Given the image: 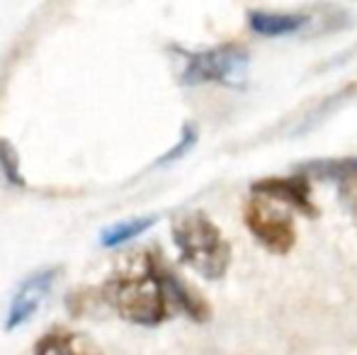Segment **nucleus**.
Segmentation results:
<instances>
[{
  "label": "nucleus",
  "instance_id": "f257e3e1",
  "mask_svg": "<svg viewBox=\"0 0 357 355\" xmlns=\"http://www.w3.org/2000/svg\"><path fill=\"white\" fill-rule=\"evenodd\" d=\"M100 294L119 317L137 326H158L175 312L188 314L195 322H207L212 312L158 251H146L137 268L112 273Z\"/></svg>",
  "mask_w": 357,
  "mask_h": 355
},
{
  "label": "nucleus",
  "instance_id": "f03ea898",
  "mask_svg": "<svg viewBox=\"0 0 357 355\" xmlns=\"http://www.w3.org/2000/svg\"><path fill=\"white\" fill-rule=\"evenodd\" d=\"M173 243L185 266L207 280H221L231 266V243L202 212H190L175 219Z\"/></svg>",
  "mask_w": 357,
  "mask_h": 355
},
{
  "label": "nucleus",
  "instance_id": "7ed1b4c3",
  "mask_svg": "<svg viewBox=\"0 0 357 355\" xmlns=\"http://www.w3.org/2000/svg\"><path fill=\"white\" fill-rule=\"evenodd\" d=\"M248 68V52L241 44H221L207 52L190 54L183 71V83H221V86H241Z\"/></svg>",
  "mask_w": 357,
  "mask_h": 355
},
{
  "label": "nucleus",
  "instance_id": "20e7f679",
  "mask_svg": "<svg viewBox=\"0 0 357 355\" xmlns=\"http://www.w3.org/2000/svg\"><path fill=\"white\" fill-rule=\"evenodd\" d=\"M243 219L255 241H260V246H265L270 253L284 256V253H289L294 248L296 243L294 222H291L289 214L273 207V199L253 197L245 204Z\"/></svg>",
  "mask_w": 357,
  "mask_h": 355
},
{
  "label": "nucleus",
  "instance_id": "39448f33",
  "mask_svg": "<svg viewBox=\"0 0 357 355\" xmlns=\"http://www.w3.org/2000/svg\"><path fill=\"white\" fill-rule=\"evenodd\" d=\"M56 278L59 268H42L29 273L17 285V289L13 292V299L8 304V312H5V331H15V328L24 326L42 309Z\"/></svg>",
  "mask_w": 357,
  "mask_h": 355
},
{
  "label": "nucleus",
  "instance_id": "423d86ee",
  "mask_svg": "<svg viewBox=\"0 0 357 355\" xmlns=\"http://www.w3.org/2000/svg\"><path fill=\"white\" fill-rule=\"evenodd\" d=\"M253 197L265 199H280V202L294 207L296 212L306 214V217H316L319 207L311 199V183L306 173H296V176H270L258 183L250 185Z\"/></svg>",
  "mask_w": 357,
  "mask_h": 355
},
{
  "label": "nucleus",
  "instance_id": "0eeeda50",
  "mask_svg": "<svg viewBox=\"0 0 357 355\" xmlns=\"http://www.w3.org/2000/svg\"><path fill=\"white\" fill-rule=\"evenodd\" d=\"M306 171L316 178L333 180L338 188V197L348 214L357 222V156L335 158V161H314L306 166Z\"/></svg>",
  "mask_w": 357,
  "mask_h": 355
},
{
  "label": "nucleus",
  "instance_id": "6e6552de",
  "mask_svg": "<svg viewBox=\"0 0 357 355\" xmlns=\"http://www.w3.org/2000/svg\"><path fill=\"white\" fill-rule=\"evenodd\" d=\"M34 355H100L98 346L68 328H49L34 346Z\"/></svg>",
  "mask_w": 357,
  "mask_h": 355
},
{
  "label": "nucleus",
  "instance_id": "1a4fd4ad",
  "mask_svg": "<svg viewBox=\"0 0 357 355\" xmlns=\"http://www.w3.org/2000/svg\"><path fill=\"white\" fill-rule=\"evenodd\" d=\"M248 22L263 37H282V34H291L299 27L306 24L304 15L296 13H268V10H253L248 13Z\"/></svg>",
  "mask_w": 357,
  "mask_h": 355
},
{
  "label": "nucleus",
  "instance_id": "9d476101",
  "mask_svg": "<svg viewBox=\"0 0 357 355\" xmlns=\"http://www.w3.org/2000/svg\"><path fill=\"white\" fill-rule=\"evenodd\" d=\"M155 224L153 217H134V219H124V222H117L112 227L102 229L100 232V246L105 248H117L122 243L137 239L139 234H144L146 229H151Z\"/></svg>",
  "mask_w": 357,
  "mask_h": 355
},
{
  "label": "nucleus",
  "instance_id": "9b49d317",
  "mask_svg": "<svg viewBox=\"0 0 357 355\" xmlns=\"http://www.w3.org/2000/svg\"><path fill=\"white\" fill-rule=\"evenodd\" d=\"M0 171H3V176L10 183L24 185V178L20 176V168H17V151L8 142H0Z\"/></svg>",
  "mask_w": 357,
  "mask_h": 355
},
{
  "label": "nucleus",
  "instance_id": "f8f14e48",
  "mask_svg": "<svg viewBox=\"0 0 357 355\" xmlns=\"http://www.w3.org/2000/svg\"><path fill=\"white\" fill-rule=\"evenodd\" d=\"M195 139H197V137H195V129H192V127H185L183 139H180V142H178V146H175V149H170V151L165 153V156L160 158L158 163H170V161H175V158H180L185 151H188L190 146H192V144H195Z\"/></svg>",
  "mask_w": 357,
  "mask_h": 355
}]
</instances>
